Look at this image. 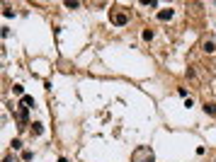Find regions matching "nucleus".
Here are the masks:
<instances>
[{
	"instance_id": "9b49d317",
	"label": "nucleus",
	"mask_w": 216,
	"mask_h": 162,
	"mask_svg": "<svg viewBox=\"0 0 216 162\" xmlns=\"http://www.w3.org/2000/svg\"><path fill=\"white\" fill-rule=\"evenodd\" d=\"M66 7L68 10H75V7H80V3H66Z\"/></svg>"
},
{
	"instance_id": "20e7f679",
	"label": "nucleus",
	"mask_w": 216,
	"mask_h": 162,
	"mask_svg": "<svg viewBox=\"0 0 216 162\" xmlns=\"http://www.w3.org/2000/svg\"><path fill=\"white\" fill-rule=\"evenodd\" d=\"M204 111H206V114H211V116H216V104H211V102H209V104H204Z\"/></svg>"
},
{
	"instance_id": "7ed1b4c3",
	"label": "nucleus",
	"mask_w": 216,
	"mask_h": 162,
	"mask_svg": "<svg viewBox=\"0 0 216 162\" xmlns=\"http://www.w3.org/2000/svg\"><path fill=\"white\" fill-rule=\"evenodd\" d=\"M172 17V10H160L158 12V20H170Z\"/></svg>"
},
{
	"instance_id": "9d476101",
	"label": "nucleus",
	"mask_w": 216,
	"mask_h": 162,
	"mask_svg": "<svg viewBox=\"0 0 216 162\" xmlns=\"http://www.w3.org/2000/svg\"><path fill=\"white\" fill-rule=\"evenodd\" d=\"M3 15H5V17H15V10H10V7H5V10H3Z\"/></svg>"
},
{
	"instance_id": "423d86ee",
	"label": "nucleus",
	"mask_w": 216,
	"mask_h": 162,
	"mask_svg": "<svg viewBox=\"0 0 216 162\" xmlns=\"http://www.w3.org/2000/svg\"><path fill=\"white\" fill-rule=\"evenodd\" d=\"M32 126H34V133H37V136H41V133H44V126H41L39 121H37V123H32Z\"/></svg>"
},
{
	"instance_id": "0eeeda50",
	"label": "nucleus",
	"mask_w": 216,
	"mask_h": 162,
	"mask_svg": "<svg viewBox=\"0 0 216 162\" xmlns=\"http://www.w3.org/2000/svg\"><path fill=\"white\" fill-rule=\"evenodd\" d=\"M204 51H206V53H214V51H216L214 41H206V44H204Z\"/></svg>"
},
{
	"instance_id": "6e6552de",
	"label": "nucleus",
	"mask_w": 216,
	"mask_h": 162,
	"mask_svg": "<svg viewBox=\"0 0 216 162\" xmlns=\"http://www.w3.org/2000/svg\"><path fill=\"white\" fill-rule=\"evenodd\" d=\"M20 148H22V140L15 138V140H12V150H20Z\"/></svg>"
},
{
	"instance_id": "f257e3e1",
	"label": "nucleus",
	"mask_w": 216,
	"mask_h": 162,
	"mask_svg": "<svg viewBox=\"0 0 216 162\" xmlns=\"http://www.w3.org/2000/svg\"><path fill=\"white\" fill-rule=\"evenodd\" d=\"M134 162H153V150L151 148H138L134 152Z\"/></svg>"
},
{
	"instance_id": "f03ea898",
	"label": "nucleus",
	"mask_w": 216,
	"mask_h": 162,
	"mask_svg": "<svg viewBox=\"0 0 216 162\" xmlns=\"http://www.w3.org/2000/svg\"><path fill=\"white\" fill-rule=\"evenodd\" d=\"M112 22H114L117 27H121V24H126V22H129V17L124 15V12H114V15H112Z\"/></svg>"
},
{
	"instance_id": "f8f14e48",
	"label": "nucleus",
	"mask_w": 216,
	"mask_h": 162,
	"mask_svg": "<svg viewBox=\"0 0 216 162\" xmlns=\"http://www.w3.org/2000/svg\"><path fill=\"white\" fill-rule=\"evenodd\" d=\"M3 162H12V160H10V157H5V160H3Z\"/></svg>"
},
{
	"instance_id": "1a4fd4ad",
	"label": "nucleus",
	"mask_w": 216,
	"mask_h": 162,
	"mask_svg": "<svg viewBox=\"0 0 216 162\" xmlns=\"http://www.w3.org/2000/svg\"><path fill=\"white\" fill-rule=\"evenodd\" d=\"M143 39L151 41V39H153V32H151V29H146V32H143Z\"/></svg>"
},
{
	"instance_id": "39448f33",
	"label": "nucleus",
	"mask_w": 216,
	"mask_h": 162,
	"mask_svg": "<svg viewBox=\"0 0 216 162\" xmlns=\"http://www.w3.org/2000/svg\"><path fill=\"white\" fill-rule=\"evenodd\" d=\"M22 106H27V109H29V106H34V99H32L29 95H24V97H22Z\"/></svg>"
}]
</instances>
